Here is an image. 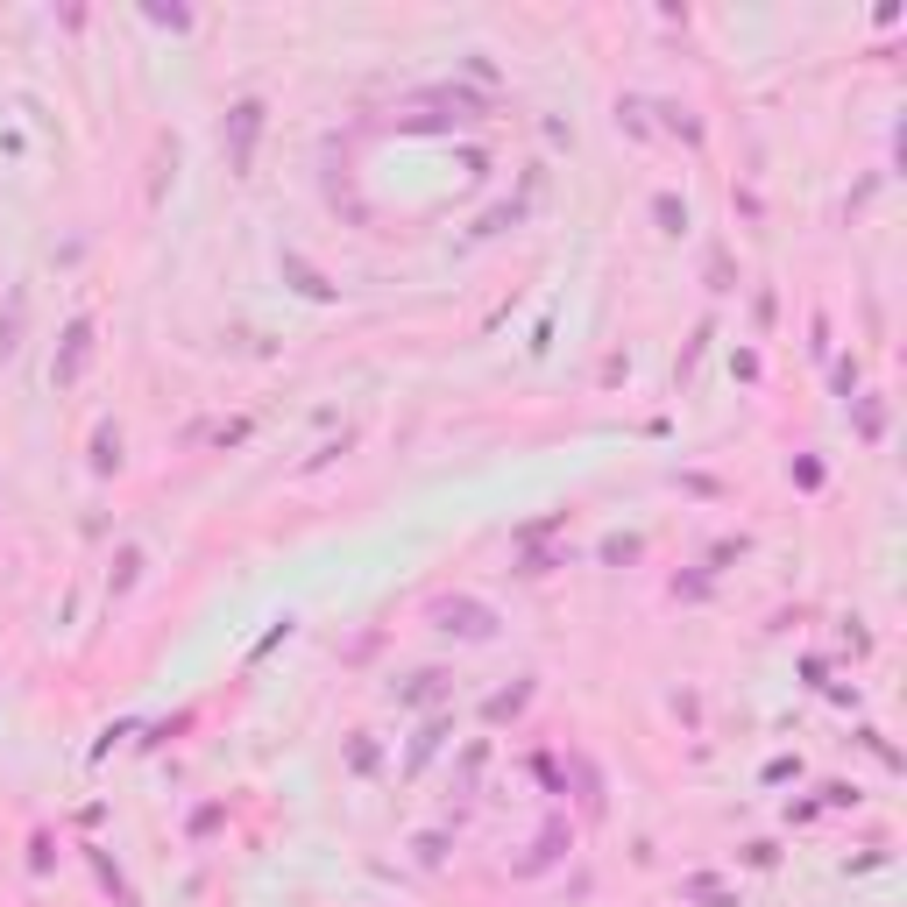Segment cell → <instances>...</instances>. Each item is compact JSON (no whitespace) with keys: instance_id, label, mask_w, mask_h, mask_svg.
I'll list each match as a JSON object with an SVG mask.
<instances>
[{"instance_id":"cell-1","label":"cell","mask_w":907,"mask_h":907,"mask_svg":"<svg viewBox=\"0 0 907 907\" xmlns=\"http://www.w3.org/2000/svg\"><path fill=\"white\" fill-rule=\"evenodd\" d=\"M440 631H461V638H489V631H497V617H489L482 603H468V596H447V603H440Z\"/></svg>"},{"instance_id":"cell-3","label":"cell","mask_w":907,"mask_h":907,"mask_svg":"<svg viewBox=\"0 0 907 907\" xmlns=\"http://www.w3.org/2000/svg\"><path fill=\"white\" fill-rule=\"evenodd\" d=\"M86 355H93V319H71V334H64V369H57V383H71L78 369H86Z\"/></svg>"},{"instance_id":"cell-2","label":"cell","mask_w":907,"mask_h":907,"mask_svg":"<svg viewBox=\"0 0 907 907\" xmlns=\"http://www.w3.org/2000/svg\"><path fill=\"white\" fill-rule=\"evenodd\" d=\"M256 128H263V107H256V100H241V107H234V121H227V149H234V171H249Z\"/></svg>"}]
</instances>
